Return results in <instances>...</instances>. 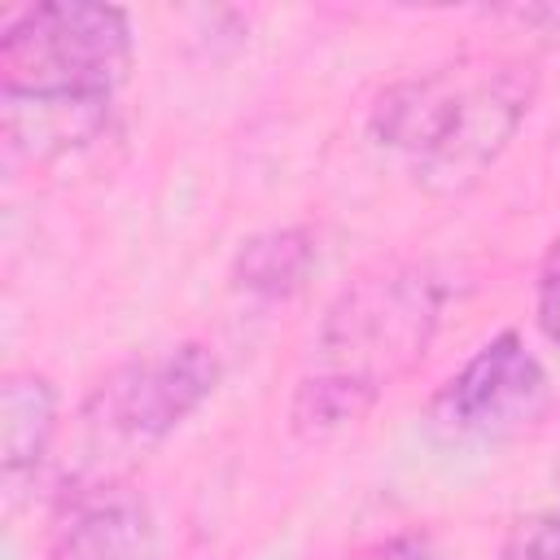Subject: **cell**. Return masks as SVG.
<instances>
[{"mask_svg": "<svg viewBox=\"0 0 560 560\" xmlns=\"http://www.w3.org/2000/svg\"><path fill=\"white\" fill-rule=\"evenodd\" d=\"M223 363L206 341H179L166 350L136 354L105 372L79 407V477L92 490L158 451L214 389Z\"/></svg>", "mask_w": 560, "mask_h": 560, "instance_id": "cell-3", "label": "cell"}, {"mask_svg": "<svg viewBox=\"0 0 560 560\" xmlns=\"http://www.w3.org/2000/svg\"><path fill=\"white\" fill-rule=\"evenodd\" d=\"M315 271V236L306 228H267L241 241L232 258V289L258 302H289Z\"/></svg>", "mask_w": 560, "mask_h": 560, "instance_id": "cell-9", "label": "cell"}, {"mask_svg": "<svg viewBox=\"0 0 560 560\" xmlns=\"http://www.w3.org/2000/svg\"><path fill=\"white\" fill-rule=\"evenodd\" d=\"M354 560H451L429 534H389L372 547H363Z\"/></svg>", "mask_w": 560, "mask_h": 560, "instance_id": "cell-12", "label": "cell"}, {"mask_svg": "<svg viewBox=\"0 0 560 560\" xmlns=\"http://www.w3.org/2000/svg\"><path fill=\"white\" fill-rule=\"evenodd\" d=\"M4 101V140L9 153L26 162H61L74 149L105 140L114 101Z\"/></svg>", "mask_w": 560, "mask_h": 560, "instance_id": "cell-7", "label": "cell"}, {"mask_svg": "<svg viewBox=\"0 0 560 560\" xmlns=\"http://www.w3.org/2000/svg\"><path fill=\"white\" fill-rule=\"evenodd\" d=\"M551 402V381L521 332H494L481 341L464 368L433 394L429 424L446 438L503 442L542 420Z\"/></svg>", "mask_w": 560, "mask_h": 560, "instance_id": "cell-5", "label": "cell"}, {"mask_svg": "<svg viewBox=\"0 0 560 560\" xmlns=\"http://www.w3.org/2000/svg\"><path fill=\"white\" fill-rule=\"evenodd\" d=\"M57 438V385L35 372L18 368L0 381V468L4 477L35 472Z\"/></svg>", "mask_w": 560, "mask_h": 560, "instance_id": "cell-8", "label": "cell"}, {"mask_svg": "<svg viewBox=\"0 0 560 560\" xmlns=\"http://www.w3.org/2000/svg\"><path fill=\"white\" fill-rule=\"evenodd\" d=\"M451 284L433 262H381L350 280L324 311L306 368L289 398V429L324 442L359 424L398 381H407L446 311Z\"/></svg>", "mask_w": 560, "mask_h": 560, "instance_id": "cell-1", "label": "cell"}, {"mask_svg": "<svg viewBox=\"0 0 560 560\" xmlns=\"http://www.w3.org/2000/svg\"><path fill=\"white\" fill-rule=\"evenodd\" d=\"M534 96L529 61L468 52L389 83L368 109V136L398 153L424 192L451 197L490 175L525 127Z\"/></svg>", "mask_w": 560, "mask_h": 560, "instance_id": "cell-2", "label": "cell"}, {"mask_svg": "<svg viewBox=\"0 0 560 560\" xmlns=\"http://www.w3.org/2000/svg\"><path fill=\"white\" fill-rule=\"evenodd\" d=\"M48 560H158V521L144 499L105 490L79 508Z\"/></svg>", "mask_w": 560, "mask_h": 560, "instance_id": "cell-6", "label": "cell"}, {"mask_svg": "<svg viewBox=\"0 0 560 560\" xmlns=\"http://www.w3.org/2000/svg\"><path fill=\"white\" fill-rule=\"evenodd\" d=\"M499 560H560V512L516 516L499 542Z\"/></svg>", "mask_w": 560, "mask_h": 560, "instance_id": "cell-10", "label": "cell"}, {"mask_svg": "<svg viewBox=\"0 0 560 560\" xmlns=\"http://www.w3.org/2000/svg\"><path fill=\"white\" fill-rule=\"evenodd\" d=\"M534 319L551 346H560V232L538 267V289H534Z\"/></svg>", "mask_w": 560, "mask_h": 560, "instance_id": "cell-11", "label": "cell"}, {"mask_svg": "<svg viewBox=\"0 0 560 560\" xmlns=\"http://www.w3.org/2000/svg\"><path fill=\"white\" fill-rule=\"evenodd\" d=\"M131 70V22L114 4L48 0L0 35V96L114 101Z\"/></svg>", "mask_w": 560, "mask_h": 560, "instance_id": "cell-4", "label": "cell"}]
</instances>
